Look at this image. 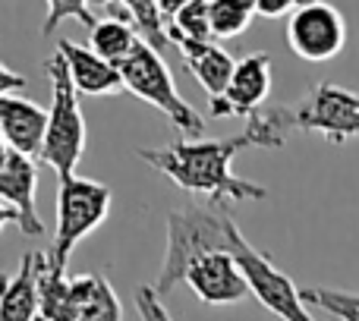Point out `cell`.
<instances>
[{"label":"cell","instance_id":"6da1fadb","mask_svg":"<svg viewBox=\"0 0 359 321\" xmlns=\"http://www.w3.org/2000/svg\"><path fill=\"white\" fill-rule=\"evenodd\" d=\"M243 149H252L246 132L233 139H180L161 149H139V158L180 189L205 196L211 208L227 202H265V186L233 173V158Z\"/></svg>","mask_w":359,"mask_h":321},{"label":"cell","instance_id":"7a4b0ae2","mask_svg":"<svg viewBox=\"0 0 359 321\" xmlns=\"http://www.w3.org/2000/svg\"><path fill=\"white\" fill-rule=\"evenodd\" d=\"M290 132H322L331 145L359 136V92L318 82L297 104H265L246 123L252 149H280Z\"/></svg>","mask_w":359,"mask_h":321},{"label":"cell","instance_id":"3957f363","mask_svg":"<svg viewBox=\"0 0 359 321\" xmlns=\"http://www.w3.org/2000/svg\"><path fill=\"white\" fill-rule=\"evenodd\" d=\"M217 252L233 255V261L240 265L243 278L249 284V293L271 315H278L280 321H316L303 299V290L290 280V274H284L274 265L271 255L255 249L243 236V230L236 227L233 214L227 208H221V224H217Z\"/></svg>","mask_w":359,"mask_h":321},{"label":"cell","instance_id":"277c9868","mask_svg":"<svg viewBox=\"0 0 359 321\" xmlns=\"http://www.w3.org/2000/svg\"><path fill=\"white\" fill-rule=\"evenodd\" d=\"M44 73L50 76L54 98H50L48 107V132H44L41 160L48 167H54L57 179L63 183V179L76 177L79 158L86 151V120H82L79 111V92L69 79V67L60 50L44 63Z\"/></svg>","mask_w":359,"mask_h":321},{"label":"cell","instance_id":"5b68a950","mask_svg":"<svg viewBox=\"0 0 359 321\" xmlns=\"http://www.w3.org/2000/svg\"><path fill=\"white\" fill-rule=\"evenodd\" d=\"M120 76H123L126 92H133L139 101L158 107L170 123L177 126V132L183 139H198L205 132V120L198 117V111L177 92L174 76H170L168 63L161 54L149 48V44H139V50L130 60L120 63Z\"/></svg>","mask_w":359,"mask_h":321},{"label":"cell","instance_id":"8992f818","mask_svg":"<svg viewBox=\"0 0 359 321\" xmlns=\"http://www.w3.org/2000/svg\"><path fill=\"white\" fill-rule=\"evenodd\" d=\"M111 186L98 183V179H63L57 189V233L54 246H50V268L63 274L73 249L92 233L95 227L107 221L111 214Z\"/></svg>","mask_w":359,"mask_h":321},{"label":"cell","instance_id":"52a82bcc","mask_svg":"<svg viewBox=\"0 0 359 321\" xmlns=\"http://www.w3.org/2000/svg\"><path fill=\"white\" fill-rule=\"evenodd\" d=\"M224 208V205H221ZM221 208H183L168 214V249H164L161 268L155 278L158 296L174 290L186 280V271L196 265L202 255L217 252V224H221Z\"/></svg>","mask_w":359,"mask_h":321},{"label":"cell","instance_id":"ba28073f","mask_svg":"<svg viewBox=\"0 0 359 321\" xmlns=\"http://www.w3.org/2000/svg\"><path fill=\"white\" fill-rule=\"evenodd\" d=\"M287 44L306 63L334 60L347 44V22L331 4L322 0L299 4L287 19Z\"/></svg>","mask_w":359,"mask_h":321},{"label":"cell","instance_id":"9c48e42d","mask_svg":"<svg viewBox=\"0 0 359 321\" xmlns=\"http://www.w3.org/2000/svg\"><path fill=\"white\" fill-rule=\"evenodd\" d=\"M271 92V57L265 50H255L236 60L233 79L227 86V95L221 101H211V117H252L265 107Z\"/></svg>","mask_w":359,"mask_h":321},{"label":"cell","instance_id":"30bf717a","mask_svg":"<svg viewBox=\"0 0 359 321\" xmlns=\"http://www.w3.org/2000/svg\"><path fill=\"white\" fill-rule=\"evenodd\" d=\"M183 284H189V290L196 293L205 306H236L246 296H252L240 265H236L233 255H227V252L202 255V259L186 271Z\"/></svg>","mask_w":359,"mask_h":321},{"label":"cell","instance_id":"8fae6325","mask_svg":"<svg viewBox=\"0 0 359 321\" xmlns=\"http://www.w3.org/2000/svg\"><path fill=\"white\" fill-rule=\"evenodd\" d=\"M35 192H38V170L35 160L10 151L6 164L0 167V202L10 205L19 214V233L25 236H41L44 221L35 208Z\"/></svg>","mask_w":359,"mask_h":321},{"label":"cell","instance_id":"7c38bea8","mask_svg":"<svg viewBox=\"0 0 359 321\" xmlns=\"http://www.w3.org/2000/svg\"><path fill=\"white\" fill-rule=\"evenodd\" d=\"M44 132H48V111L35 101L19 98V95H4L0 98V136L10 145V151L25 158H41Z\"/></svg>","mask_w":359,"mask_h":321},{"label":"cell","instance_id":"4fadbf2b","mask_svg":"<svg viewBox=\"0 0 359 321\" xmlns=\"http://www.w3.org/2000/svg\"><path fill=\"white\" fill-rule=\"evenodd\" d=\"M63 54L69 67V79H73L76 92L88 95V98H101V95H120L126 92L123 76H120V67L101 60L92 48H82L76 41H60L57 48Z\"/></svg>","mask_w":359,"mask_h":321},{"label":"cell","instance_id":"5bb4252c","mask_svg":"<svg viewBox=\"0 0 359 321\" xmlns=\"http://www.w3.org/2000/svg\"><path fill=\"white\" fill-rule=\"evenodd\" d=\"M180 54H183V67L192 79L202 86V92L208 95V104L211 101H221L227 95V86L233 79V69L236 60L221 48L217 41L211 44H198V41H186L180 44Z\"/></svg>","mask_w":359,"mask_h":321},{"label":"cell","instance_id":"9a60e30c","mask_svg":"<svg viewBox=\"0 0 359 321\" xmlns=\"http://www.w3.org/2000/svg\"><path fill=\"white\" fill-rule=\"evenodd\" d=\"M44 252H25L19 261V271L6 280V290L0 293V321H35L41 315L38 299V278H41Z\"/></svg>","mask_w":359,"mask_h":321},{"label":"cell","instance_id":"2e32d148","mask_svg":"<svg viewBox=\"0 0 359 321\" xmlns=\"http://www.w3.org/2000/svg\"><path fill=\"white\" fill-rule=\"evenodd\" d=\"M76 321H123V306L104 274H79L69 280Z\"/></svg>","mask_w":359,"mask_h":321},{"label":"cell","instance_id":"e0dca14e","mask_svg":"<svg viewBox=\"0 0 359 321\" xmlns=\"http://www.w3.org/2000/svg\"><path fill=\"white\" fill-rule=\"evenodd\" d=\"M139 44H142L139 32L126 22H114V19H98V25L88 32V48H92L101 60L114 63V67L130 60L139 50Z\"/></svg>","mask_w":359,"mask_h":321},{"label":"cell","instance_id":"ac0fdd59","mask_svg":"<svg viewBox=\"0 0 359 321\" xmlns=\"http://www.w3.org/2000/svg\"><path fill=\"white\" fill-rule=\"evenodd\" d=\"M38 299H41V318L48 321H76V299L69 280L50 268V255L44 252L41 278H38Z\"/></svg>","mask_w":359,"mask_h":321},{"label":"cell","instance_id":"d6986e66","mask_svg":"<svg viewBox=\"0 0 359 321\" xmlns=\"http://www.w3.org/2000/svg\"><path fill=\"white\" fill-rule=\"evenodd\" d=\"M168 35L174 48L186 41H198V44L215 41L208 19V0H183V6L168 19Z\"/></svg>","mask_w":359,"mask_h":321},{"label":"cell","instance_id":"ffe728a7","mask_svg":"<svg viewBox=\"0 0 359 321\" xmlns=\"http://www.w3.org/2000/svg\"><path fill=\"white\" fill-rule=\"evenodd\" d=\"M130 13H133V29L139 32L145 44H149L155 54H168L174 44L168 35V16L161 13L158 0H130Z\"/></svg>","mask_w":359,"mask_h":321},{"label":"cell","instance_id":"44dd1931","mask_svg":"<svg viewBox=\"0 0 359 321\" xmlns=\"http://www.w3.org/2000/svg\"><path fill=\"white\" fill-rule=\"evenodd\" d=\"M255 16V0H211L208 19H211V35L215 41H227L249 29Z\"/></svg>","mask_w":359,"mask_h":321},{"label":"cell","instance_id":"7402d4cb","mask_svg":"<svg viewBox=\"0 0 359 321\" xmlns=\"http://www.w3.org/2000/svg\"><path fill=\"white\" fill-rule=\"evenodd\" d=\"M306 306L328 312L337 321H359V293L331 290V287H306L303 290Z\"/></svg>","mask_w":359,"mask_h":321},{"label":"cell","instance_id":"603a6c76","mask_svg":"<svg viewBox=\"0 0 359 321\" xmlns=\"http://www.w3.org/2000/svg\"><path fill=\"white\" fill-rule=\"evenodd\" d=\"M44 10H48L44 25H41L44 35H50V32H54L60 22H67V19L82 22L88 32L98 25V19H95V6L86 4V0H50V4H44Z\"/></svg>","mask_w":359,"mask_h":321},{"label":"cell","instance_id":"cb8c5ba5","mask_svg":"<svg viewBox=\"0 0 359 321\" xmlns=\"http://www.w3.org/2000/svg\"><path fill=\"white\" fill-rule=\"evenodd\" d=\"M136 309H139V318L142 321H174L170 312L164 309L161 296H158L155 287H139L136 290Z\"/></svg>","mask_w":359,"mask_h":321},{"label":"cell","instance_id":"d4e9b609","mask_svg":"<svg viewBox=\"0 0 359 321\" xmlns=\"http://www.w3.org/2000/svg\"><path fill=\"white\" fill-rule=\"evenodd\" d=\"M297 0H255V16H268V19H278V16H287L297 10Z\"/></svg>","mask_w":359,"mask_h":321},{"label":"cell","instance_id":"484cf974","mask_svg":"<svg viewBox=\"0 0 359 321\" xmlns=\"http://www.w3.org/2000/svg\"><path fill=\"white\" fill-rule=\"evenodd\" d=\"M25 86H29V79H25L22 73H16V69H10V67H4V63H0V98H4V95L22 92Z\"/></svg>","mask_w":359,"mask_h":321},{"label":"cell","instance_id":"4316f807","mask_svg":"<svg viewBox=\"0 0 359 321\" xmlns=\"http://www.w3.org/2000/svg\"><path fill=\"white\" fill-rule=\"evenodd\" d=\"M6 224H19V214L10 208V205H4V202H0V230H4Z\"/></svg>","mask_w":359,"mask_h":321},{"label":"cell","instance_id":"83f0119b","mask_svg":"<svg viewBox=\"0 0 359 321\" xmlns=\"http://www.w3.org/2000/svg\"><path fill=\"white\" fill-rule=\"evenodd\" d=\"M6 280H10V278H6V274H0V293L6 290Z\"/></svg>","mask_w":359,"mask_h":321},{"label":"cell","instance_id":"f1b7e54d","mask_svg":"<svg viewBox=\"0 0 359 321\" xmlns=\"http://www.w3.org/2000/svg\"><path fill=\"white\" fill-rule=\"evenodd\" d=\"M35 321H48V318H41V315H38V318H35Z\"/></svg>","mask_w":359,"mask_h":321}]
</instances>
